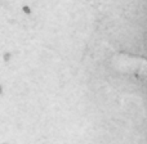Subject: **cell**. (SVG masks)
<instances>
[{"instance_id":"3957f363","label":"cell","mask_w":147,"mask_h":144,"mask_svg":"<svg viewBox=\"0 0 147 144\" xmlns=\"http://www.w3.org/2000/svg\"><path fill=\"white\" fill-rule=\"evenodd\" d=\"M3 94V85H0V95Z\"/></svg>"},{"instance_id":"6da1fadb","label":"cell","mask_w":147,"mask_h":144,"mask_svg":"<svg viewBox=\"0 0 147 144\" xmlns=\"http://www.w3.org/2000/svg\"><path fill=\"white\" fill-rule=\"evenodd\" d=\"M10 59H12V53H10V52H5L4 56H3V61H4L5 63H8Z\"/></svg>"},{"instance_id":"277c9868","label":"cell","mask_w":147,"mask_h":144,"mask_svg":"<svg viewBox=\"0 0 147 144\" xmlns=\"http://www.w3.org/2000/svg\"><path fill=\"white\" fill-rule=\"evenodd\" d=\"M1 144H8V143H1Z\"/></svg>"},{"instance_id":"7a4b0ae2","label":"cell","mask_w":147,"mask_h":144,"mask_svg":"<svg viewBox=\"0 0 147 144\" xmlns=\"http://www.w3.org/2000/svg\"><path fill=\"white\" fill-rule=\"evenodd\" d=\"M22 12L25 13V14H27V15H30L31 13H32V10H31V8L28 7V5H23L22 7Z\"/></svg>"}]
</instances>
